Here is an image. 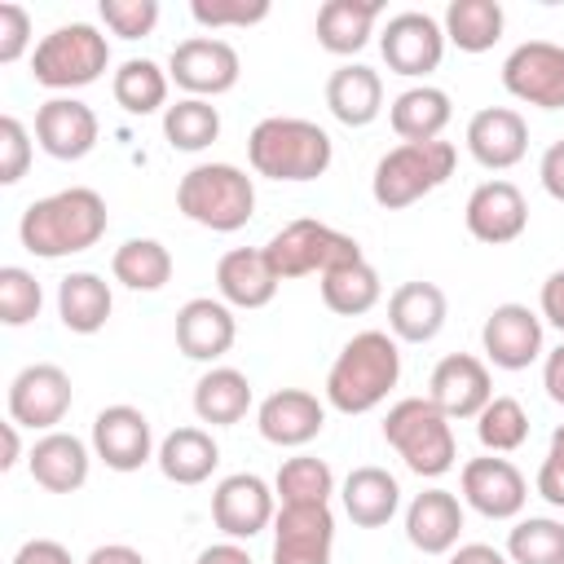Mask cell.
<instances>
[{"label":"cell","instance_id":"obj_17","mask_svg":"<svg viewBox=\"0 0 564 564\" xmlns=\"http://www.w3.org/2000/svg\"><path fill=\"white\" fill-rule=\"evenodd\" d=\"M88 445H93V454H97L110 471H141V467L159 454L154 427H150L145 410H137V405H128V401L97 410Z\"/></svg>","mask_w":564,"mask_h":564},{"label":"cell","instance_id":"obj_37","mask_svg":"<svg viewBox=\"0 0 564 564\" xmlns=\"http://www.w3.org/2000/svg\"><path fill=\"white\" fill-rule=\"evenodd\" d=\"M317 286H322V304H326L330 313H339V317H361V313H370V308L379 304V295H383L379 269H375L370 260L339 264V269L322 273Z\"/></svg>","mask_w":564,"mask_h":564},{"label":"cell","instance_id":"obj_27","mask_svg":"<svg viewBox=\"0 0 564 564\" xmlns=\"http://www.w3.org/2000/svg\"><path fill=\"white\" fill-rule=\"evenodd\" d=\"M278 286L282 278L273 273L264 247H234L216 260V291L229 308H264Z\"/></svg>","mask_w":564,"mask_h":564},{"label":"cell","instance_id":"obj_14","mask_svg":"<svg viewBox=\"0 0 564 564\" xmlns=\"http://www.w3.org/2000/svg\"><path fill=\"white\" fill-rule=\"evenodd\" d=\"M278 516V494L264 476L256 471H234L216 480L212 489V520L229 542H251L256 533L273 529Z\"/></svg>","mask_w":564,"mask_h":564},{"label":"cell","instance_id":"obj_39","mask_svg":"<svg viewBox=\"0 0 564 564\" xmlns=\"http://www.w3.org/2000/svg\"><path fill=\"white\" fill-rule=\"evenodd\" d=\"M273 494H278V507H313V502H330L335 494V471L326 458H313V454H295L278 467L273 476Z\"/></svg>","mask_w":564,"mask_h":564},{"label":"cell","instance_id":"obj_29","mask_svg":"<svg viewBox=\"0 0 564 564\" xmlns=\"http://www.w3.org/2000/svg\"><path fill=\"white\" fill-rule=\"evenodd\" d=\"M326 110L344 123V128H366L379 119L383 110V79L375 66L366 62H344L330 70L326 79Z\"/></svg>","mask_w":564,"mask_h":564},{"label":"cell","instance_id":"obj_28","mask_svg":"<svg viewBox=\"0 0 564 564\" xmlns=\"http://www.w3.org/2000/svg\"><path fill=\"white\" fill-rule=\"evenodd\" d=\"M339 502H344V516L357 524V529H383L397 511H401V485L388 467H352L339 485Z\"/></svg>","mask_w":564,"mask_h":564},{"label":"cell","instance_id":"obj_38","mask_svg":"<svg viewBox=\"0 0 564 564\" xmlns=\"http://www.w3.org/2000/svg\"><path fill=\"white\" fill-rule=\"evenodd\" d=\"M110 273L128 291H163L172 282V251L159 238H128L115 247Z\"/></svg>","mask_w":564,"mask_h":564},{"label":"cell","instance_id":"obj_43","mask_svg":"<svg viewBox=\"0 0 564 564\" xmlns=\"http://www.w3.org/2000/svg\"><path fill=\"white\" fill-rule=\"evenodd\" d=\"M40 308H44V291H40L35 273L22 269V264H4L0 269V322L4 326H26V322L40 317Z\"/></svg>","mask_w":564,"mask_h":564},{"label":"cell","instance_id":"obj_45","mask_svg":"<svg viewBox=\"0 0 564 564\" xmlns=\"http://www.w3.org/2000/svg\"><path fill=\"white\" fill-rule=\"evenodd\" d=\"M97 13L106 31L119 40H141L159 26V0H101Z\"/></svg>","mask_w":564,"mask_h":564},{"label":"cell","instance_id":"obj_53","mask_svg":"<svg viewBox=\"0 0 564 564\" xmlns=\"http://www.w3.org/2000/svg\"><path fill=\"white\" fill-rule=\"evenodd\" d=\"M542 388L555 405H564V344H555L546 357H542Z\"/></svg>","mask_w":564,"mask_h":564},{"label":"cell","instance_id":"obj_5","mask_svg":"<svg viewBox=\"0 0 564 564\" xmlns=\"http://www.w3.org/2000/svg\"><path fill=\"white\" fill-rule=\"evenodd\" d=\"M383 441L423 480H436V476H445L458 463L454 423L427 397H401V401H392L388 414H383Z\"/></svg>","mask_w":564,"mask_h":564},{"label":"cell","instance_id":"obj_7","mask_svg":"<svg viewBox=\"0 0 564 564\" xmlns=\"http://www.w3.org/2000/svg\"><path fill=\"white\" fill-rule=\"evenodd\" d=\"M454 163H458V150L449 141H401L375 163L370 194L383 212H401L427 198L432 189H441L454 176Z\"/></svg>","mask_w":564,"mask_h":564},{"label":"cell","instance_id":"obj_20","mask_svg":"<svg viewBox=\"0 0 564 564\" xmlns=\"http://www.w3.org/2000/svg\"><path fill=\"white\" fill-rule=\"evenodd\" d=\"M101 137V123H97V110L79 97H48L40 110H35V145L48 154V159H62V163H79L93 154Z\"/></svg>","mask_w":564,"mask_h":564},{"label":"cell","instance_id":"obj_4","mask_svg":"<svg viewBox=\"0 0 564 564\" xmlns=\"http://www.w3.org/2000/svg\"><path fill=\"white\" fill-rule=\"evenodd\" d=\"M176 212L212 234H234L256 216V181L234 163H194L176 181Z\"/></svg>","mask_w":564,"mask_h":564},{"label":"cell","instance_id":"obj_48","mask_svg":"<svg viewBox=\"0 0 564 564\" xmlns=\"http://www.w3.org/2000/svg\"><path fill=\"white\" fill-rule=\"evenodd\" d=\"M538 317H542V322H551V326L564 335V269L546 273L542 291H538Z\"/></svg>","mask_w":564,"mask_h":564},{"label":"cell","instance_id":"obj_52","mask_svg":"<svg viewBox=\"0 0 564 564\" xmlns=\"http://www.w3.org/2000/svg\"><path fill=\"white\" fill-rule=\"evenodd\" d=\"M445 564H511V560H507V551H498L489 542H458Z\"/></svg>","mask_w":564,"mask_h":564},{"label":"cell","instance_id":"obj_44","mask_svg":"<svg viewBox=\"0 0 564 564\" xmlns=\"http://www.w3.org/2000/svg\"><path fill=\"white\" fill-rule=\"evenodd\" d=\"M189 18L203 31H225V26H256L269 18V0H194Z\"/></svg>","mask_w":564,"mask_h":564},{"label":"cell","instance_id":"obj_9","mask_svg":"<svg viewBox=\"0 0 564 564\" xmlns=\"http://www.w3.org/2000/svg\"><path fill=\"white\" fill-rule=\"evenodd\" d=\"M9 419L18 427H31V432H57V423L66 419L70 401H75V388H70V375L53 361H31L22 366L13 379H9Z\"/></svg>","mask_w":564,"mask_h":564},{"label":"cell","instance_id":"obj_54","mask_svg":"<svg viewBox=\"0 0 564 564\" xmlns=\"http://www.w3.org/2000/svg\"><path fill=\"white\" fill-rule=\"evenodd\" d=\"M194 564H256V560H251V551H247L242 542H229V538H225V542L203 546Z\"/></svg>","mask_w":564,"mask_h":564},{"label":"cell","instance_id":"obj_19","mask_svg":"<svg viewBox=\"0 0 564 564\" xmlns=\"http://www.w3.org/2000/svg\"><path fill=\"white\" fill-rule=\"evenodd\" d=\"M463 225H467V234H471L476 242L507 247V242H516V238L529 229V203H524L520 185L494 176V181H480V185L467 194Z\"/></svg>","mask_w":564,"mask_h":564},{"label":"cell","instance_id":"obj_3","mask_svg":"<svg viewBox=\"0 0 564 564\" xmlns=\"http://www.w3.org/2000/svg\"><path fill=\"white\" fill-rule=\"evenodd\" d=\"M330 159H335L330 132L300 115H269L247 137V163L256 176L269 181H291V185L317 181L326 176Z\"/></svg>","mask_w":564,"mask_h":564},{"label":"cell","instance_id":"obj_22","mask_svg":"<svg viewBox=\"0 0 564 564\" xmlns=\"http://www.w3.org/2000/svg\"><path fill=\"white\" fill-rule=\"evenodd\" d=\"M463 141H467V154H471L480 167L507 172V167H516V163L529 154V123H524V115L511 110V106H485V110H476V115L467 119Z\"/></svg>","mask_w":564,"mask_h":564},{"label":"cell","instance_id":"obj_12","mask_svg":"<svg viewBox=\"0 0 564 564\" xmlns=\"http://www.w3.org/2000/svg\"><path fill=\"white\" fill-rule=\"evenodd\" d=\"M502 88L538 110H564V44L524 40L502 62Z\"/></svg>","mask_w":564,"mask_h":564},{"label":"cell","instance_id":"obj_11","mask_svg":"<svg viewBox=\"0 0 564 564\" xmlns=\"http://www.w3.org/2000/svg\"><path fill=\"white\" fill-rule=\"evenodd\" d=\"M167 75L176 88H185V97H220L238 84L242 75V62H238V48L220 35H189L172 48L167 57Z\"/></svg>","mask_w":564,"mask_h":564},{"label":"cell","instance_id":"obj_56","mask_svg":"<svg viewBox=\"0 0 564 564\" xmlns=\"http://www.w3.org/2000/svg\"><path fill=\"white\" fill-rule=\"evenodd\" d=\"M18 458H22V436H18V423L9 419L4 423V458H0V467L9 471V467H18Z\"/></svg>","mask_w":564,"mask_h":564},{"label":"cell","instance_id":"obj_32","mask_svg":"<svg viewBox=\"0 0 564 564\" xmlns=\"http://www.w3.org/2000/svg\"><path fill=\"white\" fill-rule=\"evenodd\" d=\"M154 463L172 485H203L220 467V445L207 427H172L159 441Z\"/></svg>","mask_w":564,"mask_h":564},{"label":"cell","instance_id":"obj_41","mask_svg":"<svg viewBox=\"0 0 564 564\" xmlns=\"http://www.w3.org/2000/svg\"><path fill=\"white\" fill-rule=\"evenodd\" d=\"M511 564H564V520L555 516H520L507 533Z\"/></svg>","mask_w":564,"mask_h":564},{"label":"cell","instance_id":"obj_57","mask_svg":"<svg viewBox=\"0 0 564 564\" xmlns=\"http://www.w3.org/2000/svg\"><path fill=\"white\" fill-rule=\"evenodd\" d=\"M546 454H551V458H560V463H564V423H560V427H555V432H551V449H546Z\"/></svg>","mask_w":564,"mask_h":564},{"label":"cell","instance_id":"obj_33","mask_svg":"<svg viewBox=\"0 0 564 564\" xmlns=\"http://www.w3.org/2000/svg\"><path fill=\"white\" fill-rule=\"evenodd\" d=\"M379 13H383L379 0H326L317 9V44L335 57H352L370 44Z\"/></svg>","mask_w":564,"mask_h":564},{"label":"cell","instance_id":"obj_49","mask_svg":"<svg viewBox=\"0 0 564 564\" xmlns=\"http://www.w3.org/2000/svg\"><path fill=\"white\" fill-rule=\"evenodd\" d=\"M13 564H75L57 538H31L13 551Z\"/></svg>","mask_w":564,"mask_h":564},{"label":"cell","instance_id":"obj_36","mask_svg":"<svg viewBox=\"0 0 564 564\" xmlns=\"http://www.w3.org/2000/svg\"><path fill=\"white\" fill-rule=\"evenodd\" d=\"M167 66H159L154 57H128L119 62V70L110 75V93H115V106L123 115H154V110H167Z\"/></svg>","mask_w":564,"mask_h":564},{"label":"cell","instance_id":"obj_47","mask_svg":"<svg viewBox=\"0 0 564 564\" xmlns=\"http://www.w3.org/2000/svg\"><path fill=\"white\" fill-rule=\"evenodd\" d=\"M31 48V13L18 4V0H4L0 4V62H18L22 53Z\"/></svg>","mask_w":564,"mask_h":564},{"label":"cell","instance_id":"obj_18","mask_svg":"<svg viewBox=\"0 0 564 564\" xmlns=\"http://www.w3.org/2000/svg\"><path fill=\"white\" fill-rule=\"evenodd\" d=\"M335 551V511L330 502L278 507L269 564H330Z\"/></svg>","mask_w":564,"mask_h":564},{"label":"cell","instance_id":"obj_26","mask_svg":"<svg viewBox=\"0 0 564 564\" xmlns=\"http://www.w3.org/2000/svg\"><path fill=\"white\" fill-rule=\"evenodd\" d=\"M449 317V300L436 282H401L388 295V335L397 344H432Z\"/></svg>","mask_w":564,"mask_h":564},{"label":"cell","instance_id":"obj_8","mask_svg":"<svg viewBox=\"0 0 564 564\" xmlns=\"http://www.w3.org/2000/svg\"><path fill=\"white\" fill-rule=\"evenodd\" d=\"M264 256H269V264H273V273H278L282 282L308 278V273L322 278V273H330V269H339V264L366 260V256H361V242H357L352 234H344V229H335V225H326V220H308V216L282 225V229L264 242Z\"/></svg>","mask_w":564,"mask_h":564},{"label":"cell","instance_id":"obj_50","mask_svg":"<svg viewBox=\"0 0 564 564\" xmlns=\"http://www.w3.org/2000/svg\"><path fill=\"white\" fill-rule=\"evenodd\" d=\"M538 181H542V189H546L555 203H564V137H560V141H551V145L542 150Z\"/></svg>","mask_w":564,"mask_h":564},{"label":"cell","instance_id":"obj_42","mask_svg":"<svg viewBox=\"0 0 564 564\" xmlns=\"http://www.w3.org/2000/svg\"><path fill=\"white\" fill-rule=\"evenodd\" d=\"M476 441L485 454H516L529 441V410L516 397H498L476 414Z\"/></svg>","mask_w":564,"mask_h":564},{"label":"cell","instance_id":"obj_1","mask_svg":"<svg viewBox=\"0 0 564 564\" xmlns=\"http://www.w3.org/2000/svg\"><path fill=\"white\" fill-rule=\"evenodd\" d=\"M106 225H110L106 198L88 185H70V189L35 198L18 220V238L31 256L62 260V256H79L97 247L106 238Z\"/></svg>","mask_w":564,"mask_h":564},{"label":"cell","instance_id":"obj_51","mask_svg":"<svg viewBox=\"0 0 564 564\" xmlns=\"http://www.w3.org/2000/svg\"><path fill=\"white\" fill-rule=\"evenodd\" d=\"M533 489L551 502V507H560L564 511V463L560 458H542V467H538V480H533Z\"/></svg>","mask_w":564,"mask_h":564},{"label":"cell","instance_id":"obj_31","mask_svg":"<svg viewBox=\"0 0 564 564\" xmlns=\"http://www.w3.org/2000/svg\"><path fill=\"white\" fill-rule=\"evenodd\" d=\"M449 119H454L449 93L436 88V84H410L388 106V123H392V132L401 141H441Z\"/></svg>","mask_w":564,"mask_h":564},{"label":"cell","instance_id":"obj_25","mask_svg":"<svg viewBox=\"0 0 564 564\" xmlns=\"http://www.w3.org/2000/svg\"><path fill=\"white\" fill-rule=\"evenodd\" d=\"M405 538L423 555H449L463 538V498L441 485L414 494L405 507Z\"/></svg>","mask_w":564,"mask_h":564},{"label":"cell","instance_id":"obj_6","mask_svg":"<svg viewBox=\"0 0 564 564\" xmlns=\"http://www.w3.org/2000/svg\"><path fill=\"white\" fill-rule=\"evenodd\" d=\"M110 66V40L93 22H62L48 35H40L31 53V79L40 88H53L57 97H70L75 88H88Z\"/></svg>","mask_w":564,"mask_h":564},{"label":"cell","instance_id":"obj_10","mask_svg":"<svg viewBox=\"0 0 564 564\" xmlns=\"http://www.w3.org/2000/svg\"><path fill=\"white\" fill-rule=\"evenodd\" d=\"M445 44H449L445 26L423 9H401L379 31V53H383L388 70L405 75V79L432 75L441 66V57H445Z\"/></svg>","mask_w":564,"mask_h":564},{"label":"cell","instance_id":"obj_40","mask_svg":"<svg viewBox=\"0 0 564 564\" xmlns=\"http://www.w3.org/2000/svg\"><path fill=\"white\" fill-rule=\"evenodd\" d=\"M163 137L181 154H198L220 137V110L203 97H181L163 110Z\"/></svg>","mask_w":564,"mask_h":564},{"label":"cell","instance_id":"obj_21","mask_svg":"<svg viewBox=\"0 0 564 564\" xmlns=\"http://www.w3.org/2000/svg\"><path fill=\"white\" fill-rule=\"evenodd\" d=\"M256 427L278 449H304L326 427V401L308 388H278L256 405Z\"/></svg>","mask_w":564,"mask_h":564},{"label":"cell","instance_id":"obj_34","mask_svg":"<svg viewBox=\"0 0 564 564\" xmlns=\"http://www.w3.org/2000/svg\"><path fill=\"white\" fill-rule=\"evenodd\" d=\"M251 410V379L234 366H212L194 383V414L212 427H234Z\"/></svg>","mask_w":564,"mask_h":564},{"label":"cell","instance_id":"obj_46","mask_svg":"<svg viewBox=\"0 0 564 564\" xmlns=\"http://www.w3.org/2000/svg\"><path fill=\"white\" fill-rule=\"evenodd\" d=\"M31 167V132L18 115H0V185H18Z\"/></svg>","mask_w":564,"mask_h":564},{"label":"cell","instance_id":"obj_23","mask_svg":"<svg viewBox=\"0 0 564 564\" xmlns=\"http://www.w3.org/2000/svg\"><path fill=\"white\" fill-rule=\"evenodd\" d=\"M238 339V322H234V308L216 295H194L176 308V348L189 357V361H220Z\"/></svg>","mask_w":564,"mask_h":564},{"label":"cell","instance_id":"obj_30","mask_svg":"<svg viewBox=\"0 0 564 564\" xmlns=\"http://www.w3.org/2000/svg\"><path fill=\"white\" fill-rule=\"evenodd\" d=\"M115 313L110 282L93 269H75L57 282V317L70 335H97Z\"/></svg>","mask_w":564,"mask_h":564},{"label":"cell","instance_id":"obj_13","mask_svg":"<svg viewBox=\"0 0 564 564\" xmlns=\"http://www.w3.org/2000/svg\"><path fill=\"white\" fill-rule=\"evenodd\" d=\"M480 348L498 370H529L538 357H546V322L529 304H494L480 326Z\"/></svg>","mask_w":564,"mask_h":564},{"label":"cell","instance_id":"obj_35","mask_svg":"<svg viewBox=\"0 0 564 564\" xmlns=\"http://www.w3.org/2000/svg\"><path fill=\"white\" fill-rule=\"evenodd\" d=\"M441 26H445V40L458 53H485L502 40L507 13H502L498 0H449Z\"/></svg>","mask_w":564,"mask_h":564},{"label":"cell","instance_id":"obj_2","mask_svg":"<svg viewBox=\"0 0 564 564\" xmlns=\"http://www.w3.org/2000/svg\"><path fill=\"white\" fill-rule=\"evenodd\" d=\"M401 379V348L388 330H357L326 370V405L339 414H370Z\"/></svg>","mask_w":564,"mask_h":564},{"label":"cell","instance_id":"obj_16","mask_svg":"<svg viewBox=\"0 0 564 564\" xmlns=\"http://www.w3.org/2000/svg\"><path fill=\"white\" fill-rule=\"evenodd\" d=\"M427 401L454 423V419H476L494 401V375L489 361L476 352H445L432 375H427Z\"/></svg>","mask_w":564,"mask_h":564},{"label":"cell","instance_id":"obj_55","mask_svg":"<svg viewBox=\"0 0 564 564\" xmlns=\"http://www.w3.org/2000/svg\"><path fill=\"white\" fill-rule=\"evenodd\" d=\"M84 564H145V555L128 542H106V546H93Z\"/></svg>","mask_w":564,"mask_h":564},{"label":"cell","instance_id":"obj_15","mask_svg":"<svg viewBox=\"0 0 564 564\" xmlns=\"http://www.w3.org/2000/svg\"><path fill=\"white\" fill-rule=\"evenodd\" d=\"M458 489H463V502L471 511H480L485 520H520V511L529 502L524 471L502 454L467 458L458 471Z\"/></svg>","mask_w":564,"mask_h":564},{"label":"cell","instance_id":"obj_24","mask_svg":"<svg viewBox=\"0 0 564 564\" xmlns=\"http://www.w3.org/2000/svg\"><path fill=\"white\" fill-rule=\"evenodd\" d=\"M93 458L97 454H93L88 441H79L75 432H62L57 427V432L35 436V445L26 454V467H31V480L40 489H48V494H75V489H84Z\"/></svg>","mask_w":564,"mask_h":564}]
</instances>
